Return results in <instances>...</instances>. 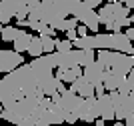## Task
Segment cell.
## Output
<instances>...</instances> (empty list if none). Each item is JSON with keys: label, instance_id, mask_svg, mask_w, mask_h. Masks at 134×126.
I'll return each mask as SVG.
<instances>
[{"label": "cell", "instance_id": "4fadbf2b", "mask_svg": "<svg viewBox=\"0 0 134 126\" xmlns=\"http://www.w3.org/2000/svg\"><path fill=\"white\" fill-rule=\"evenodd\" d=\"M122 78H124V76H116V74H112V72H106V70H104V76H102V86H104V90H106V92H112V90H116V88L120 86Z\"/></svg>", "mask_w": 134, "mask_h": 126}, {"label": "cell", "instance_id": "30bf717a", "mask_svg": "<svg viewBox=\"0 0 134 126\" xmlns=\"http://www.w3.org/2000/svg\"><path fill=\"white\" fill-rule=\"evenodd\" d=\"M68 90H72L74 94H78L80 98H92V96H94V84H90L84 76H78L70 84Z\"/></svg>", "mask_w": 134, "mask_h": 126}, {"label": "cell", "instance_id": "9c48e42d", "mask_svg": "<svg viewBox=\"0 0 134 126\" xmlns=\"http://www.w3.org/2000/svg\"><path fill=\"white\" fill-rule=\"evenodd\" d=\"M96 106H98V116H100L104 122L114 120V110H112V102H110L108 92L100 94V96H96Z\"/></svg>", "mask_w": 134, "mask_h": 126}, {"label": "cell", "instance_id": "9a60e30c", "mask_svg": "<svg viewBox=\"0 0 134 126\" xmlns=\"http://www.w3.org/2000/svg\"><path fill=\"white\" fill-rule=\"evenodd\" d=\"M18 32H20V28L6 24V26H2V32H0V40H2V42H12V40L16 38V34H18Z\"/></svg>", "mask_w": 134, "mask_h": 126}, {"label": "cell", "instance_id": "e0dca14e", "mask_svg": "<svg viewBox=\"0 0 134 126\" xmlns=\"http://www.w3.org/2000/svg\"><path fill=\"white\" fill-rule=\"evenodd\" d=\"M28 54L32 56V58H38V56H42V46H40V38L38 36H32V40H30V44H28Z\"/></svg>", "mask_w": 134, "mask_h": 126}, {"label": "cell", "instance_id": "603a6c76", "mask_svg": "<svg viewBox=\"0 0 134 126\" xmlns=\"http://www.w3.org/2000/svg\"><path fill=\"white\" fill-rule=\"evenodd\" d=\"M104 92H106V90H104L102 84H94V94L96 96H100V94H104Z\"/></svg>", "mask_w": 134, "mask_h": 126}, {"label": "cell", "instance_id": "f1b7e54d", "mask_svg": "<svg viewBox=\"0 0 134 126\" xmlns=\"http://www.w3.org/2000/svg\"><path fill=\"white\" fill-rule=\"evenodd\" d=\"M0 50H2V40H0Z\"/></svg>", "mask_w": 134, "mask_h": 126}, {"label": "cell", "instance_id": "44dd1931", "mask_svg": "<svg viewBox=\"0 0 134 126\" xmlns=\"http://www.w3.org/2000/svg\"><path fill=\"white\" fill-rule=\"evenodd\" d=\"M74 30H76V38H84V36H88V30H86V26H82V24H78Z\"/></svg>", "mask_w": 134, "mask_h": 126}, {"label": "cell", "instance_id": "6da1fadb", "mask_svg": "<svg viewBox=\"0 0 134 126\" xmlns=\"http://www.w3.org/2000/svg\"><path fill=\"white\" fill-rule=\"evenodd\" d=\"M96 16L100 26L108 32H122L124 26H132V14L128 8H124V4L120 2H106L96 10Z\"/></svg>", "mask_w": 134, "mask_h": 126}, {"label": "cell", "instance_id": "f546056e", "mask_svg": "<svg viewBox=\"0 0 134 126\" xmlns=\"http://www.w3.org/2000/svg\"><path fill=\"white\" fill-rule=\"evenodd\" d=\"M0 32H2V24H0Z\"/></svg>", "mask_w": 134, "mask_h": 126}, {"label": "cell", "instance_id": "d6986e66", "mask_svg": "<svg viewBox=\"0 0 134 126\" xmlns=\"http://www.w3.org/2000/svg\"><path fill=\"white\" fill-rule=\"evenodd\" d=\"M40 46H42V54H52L54 52V38L50 36H44V34H40Z\"/></svg>", "mask_w": 134, "mask_h": 126}, {"label": "cell", "instance_id": "3957f363", "mask_svg": "<svg viewBox=\"0 0 134 126\" xmlns=\"http://www.w3.org/2000/svg\"><path fill=\"white\" fill-rule=\"evenodd\" d=\"M74 6V0H40L42 8V22L46 26L54 28L60 20L70 16Z\"/></svg>", "mask_w": 134, "mask_h": 126}, {"label": "cell", "instance_id": "ba28073f", "mask_svg": "<svg viewBox=\"0 0 134 126\" xmlns=\"http://www.w3.org/2000/svg\"><path fill=\"white\" fill-rule=\"evenodd\" d=\"M82 76L88 80L90 84H102V76H104V66L100 64V62L96 60H92L90 64H86L82 68Z\"/></svg>", "mask_w": 134, "mask_h": 126}, {"label": "cell", "instance_id": "83f0119b", "mask_svg": "<svg viewBox=\"0 0 134 126\" xmlns=\"http://www.w3.org/2000/svg\"><path fill=\"white\" fill-rule=\"evenodd\" d=\"M104 2H114V0H104Z\"/></svg>", "mask_w": 134, "mask_h": 126}, {"label": "cell", "instance_id": "7a4b0ae2", "mask_svg": "<svg viewBox=\"0 0 134 126\" xmlns=\"http://www.w3.org/2000/svg\"><path fill=\"white\" fill-rule=\"evenodd\" d=\"M96 60L104 66L106 72H112L116 76H126L128 72L134 70V56L114 52V50H98Z\"/></svg>", "mask_w": 134, "mask_h": 126}, {"label": "cell", "instance_id": "7c38bea8", "mask_svg": "<svg viewBox=\"0 0 134 126\" xmlns=\"http://www.w3.org/2000/svg\"><path fill=\"white\" fill-rule=\"evenodd\" d=\"M30 40H32V34L20 28V32L16 34V38L12 40V44H14V52H18V54L26 52V50H28V44H30Z\"/></svg>", "mask_w": 134, "mask_h": 126}, {"label": "cell", "instance_id": "8fae6325", "mask_svg": "<svg viewBox=\"0 0 134 126\" xmlns=\"http://www.w3.org/2000/svg\"><path fill=\"white\" fill-rule=\"evenodd\" d=\"M54 76L64 84H72L78 76H82V68L74 66V68H68V70H54Z\"/></svg>", "mask_w": 134, "mask_h": 126}, {"label": "cell", "instance_id": "52a82bcc", "mask_svg": "<svg viewBox=\"0 0 134 126\" xmlns=\"http://www.w3.org/2000/svg\"><path fill=\"white\" fill-rule=\"evenodd\" d=\"M24 64V56L14 52V50H0V72L8 74V72L16 70L18 66Z\"/></svg>", "mask_w": 134, "mask_h": 126}, {"label": "cell", "instance_id": "ac0fdd59", "mask_svg": "<svg viewBox=\"0 0 134 126\" xmlns=\"http://www.w3.org/2000/svg\"><path fill=\"white\" fill-rule=\"evenodd\" d=\"M94 58H96L94 50H78V66L80 68H84L86 64H90Z\"/></svg>", "mask_w": 134, "mask_h": 126}, {"label": "cell", "instance_id": "4dcf8cb0", "mask_svg": "<svg viewBox=\"0 0 134 126\" xmlns=\"http://www.w3.org/2000/svg\"><path fill=\"white\" fill-rule=\"evenodd\" d=\"M58 126H64V124H58Z\"/></svg>", "mask_w": 134, "mask_h": 126}, {"label": "cell", "instance_id": "5b68a950", "mask_svg": "<svg viewBox=\"0 0 134 126\" xmlns=\"http://www.w3.org/2000/svg\"><path fill=\"white\" fill-rule=\"evenodd\" d=\"M76 118H78L80 122H86V124L94 122L96 118H100V116H98V106H96V96H92V98H82V100H80L78 112H76Z\"/></svg>", "mask_w": 134, "mask_h": 126}, {"label": "cell", "instance_id": "8992f818", "mask_svg": "<svg viewBox=\"0 0 134 126\" xmlns=\"http://www.w3.org/2000/svg\"><path fill=\"white\" fill-rule=\"evenodd\" d=\"M22 8H28V4L24 0H0V24L2 26L10 24L14 14Z\"/></svg>", "mask_w": 134, "mask_h": 126}, {"label": "cell", "instance_id": "277c9868", "mask_svg": "<svg viewBox=\"0 0 134 126\" xmlns=\"http://www.w3.org/2000/svg\"><path fill=\"white\" fill-rule=\"evenodd\" d=\"M114 110V120H126L124 126H134V96L132 94H118L116 90L108 92Z\"/></svg>", "mask_w": 134, "mask_h": 126}, {"label": "cell", "instance_id": "4316f807", "mask_svg": "<svg viewBox=\"0 0 134 126\" xmlns=\"http://www.w3.org/2000/svg\"><path fill=\"white\" fill-rule=\"evenodd\" d=\"M114 2H120V4H124V0H114Z\"/></svg>", "mask_w": 134, "mask_h": 126}, {"label": "cell", "instance_id": "5bb4252c", "mask_svg": "<svg viewBox=\"0 0 134 126\" xmlns=\"http://www.w3.org/2000/svg\"><path fill=\"white\" fill-rule=\"evenodd\" d=\"M132 86H134V72H128V74L122 78L120 86L116 88V92L118 94H132Z\"/></svg>", "mask_w": 134, "mask_h": 126}, {"label": "cell", "instance_id": "ffe728a7", "mask_svg": "<svg viewBox=\"0 0 134 126\" xmlns=\"http://www.w3.org/2000/svg\"><path fill=\"white\" fill-rule=\"evenodd\" d=\"M68 50H72V42L66 38H54V52H68Z\"/></svg>", "mask_w": 134, "mask_h": 126}, {"label": "cell", "instance_id": "d4e9b609", "mask_svg": "<svg viewBox=\"0 0 134 126\" xmlns=\"http://www.w3.org/2000/svg\"><path fill=\"white\" fill-rule=\"evenodd\" d=\"M94 126H106V122L102 120V118H96V120H94Z\"/></svg>", "mask_w": 134, "mask_h": 126}, {"label": "cell", "instance_id": "1f68e13d", "mask_svg": "<svg viewBox=\"0 0 134 126\" xmlns=\"http://www.w3.org/2000/svg\"><path fill=\"white\" fill-rule=\"evenodd\" d=\"M0 110H2V106H0Z\"/></svg>", "mask_w": 134, "mask_h": 126}, {"label": "cell", "instance_id": "7402d4cb", "mask_svg": "<svg viewBox=\"0 0 134 126\" xmlns=\"http://www.w3.org/2000/svg\"><path fill=\"white\" fill-rule=\"evenodd\" d=\"M124 36H126V38L132 42V38H134V28H132V26H126V32H124Z\"/></svg>", "mask_w": 134, "mask_h": 126}, {"label": "cell", "instance_id": "cb8c5ba5", "mask_svg": "<svg viewBox=\"0 0 134 126\" xmlns=\"http://www.w3.org/2000/svg\"><path fill=\"white\" fill-rule=\"evenodd\" d=\"M64 34H66V40H70V42L76 38V30H74V28H72V30H66Z\"/></svg>", "mask_w": 134, "mask_h": 126}, {"label": "cell", "instance_id": "2e32d148", "mask_svg": "<svg viewBox=\"0 0 134 126\" xmlns=\"http://www.w3.org/2000/svg\"><path fill=\"white\" fill-rule=\"evenodd\" d=\"M76 26H78V20L72 18V16H68V18H64V20L58 22L54 26V30L56 32H58V30H60V32H66V30H72V28H76Z\"/></svg>", "mask_w": 134, "mask_h": 126}, {"label": "cell", "instance_id": "484cf974", "mask_svg": "<svg viewBox=\"0 0 134 126\" xmlns=\"http://www.w3.org/2000/svg\"><path fill=\"white\" fill-rule=\"evenodd\" d=\"M112 126H124V122H120V120H116V122H114V124H112Z\"/></svg>", "mask_w": 134, "mask_h": 126}]
</instances>
